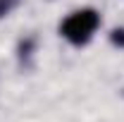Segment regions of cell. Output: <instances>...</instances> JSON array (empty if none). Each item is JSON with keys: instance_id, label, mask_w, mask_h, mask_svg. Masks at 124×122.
<instances>
[{"instance_id": "1", "label": "cell", "mask_w": 124, "mask_h": 122, "mask_svg": "<svg viewBox=\"0 0 124 122\" xmlns=\"http://www.w3.org/2000/svg\"><path fill=\"white\" fill-rule=\"evenodd\" d=\"M98 26H100V15L93 7H84V10L72 12V15L62 22L60 34L72 46H86L93 38V34H95Z\"/></svg>"}, {"instance_id": "3", "label": "cell", "mask_w": 124, "mask_h": 122, "mask_svg": "<svg viewBox=\"0 0 124 122\" xmlns=\"http://www.w3.org/2000/svg\"><path fill=\"white\" fill-rule=\"evenodd\" d=\"M110 41H112V46L124 48V26H119V29L112 31V34H110Z\"/></svg>"}, {"instance_id": "2", "label": "cell", "mask_w": 124, "mask_h": 122, "mask_svg": "<svg viewBox=\"0 0 124 122\" xmlns=\"http://www.w3.org/2000/svg\"><path fill=\"white\" fill-rule=\"evenodd\" d=\"M22 0H0V17H7Z\"/></svg>"}]
</instances>
